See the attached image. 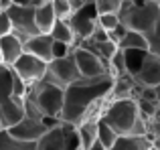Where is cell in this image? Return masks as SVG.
I'll use <instances>...</instances> for the list:
<instances>
[{"mask_svg":"<svg viewBox=\"0 0 160 150\" xmlns=\"http://www.w3.org/2000/svg\"><path fill=\"white\" fill-rule=\"evenodd\" d=\"M118 138H120V136H118V132L113 130V128L109 126L103 118H99L98 120V140H99V142H102L106 148H112L113 144H116Z\"/></svg>","mask_w":160,"mask_h":150,"instance_id":"cell-23","label":"cell"},{"mask_svg":"<svg viewBox=\"0 0 160 150\" xmlns=\"http://www.w3.org/2000/svg\"><path fill=\"white\" fill-rule=\"evenodd\" d=\"M89 150H109V148H106V146H103V144L98 140V142H95V144H93V146H91Z\"/></svg>","mask_w":160,"mask_h":150,"instance_id":"cell-34","label":"cell"},{"mask_svg":"<svg viewBox=\"0 0 160 150\" xmlns=\"http://www.w3.org/2000/svg\"><path fill=\"white\" fill-rule=\"evenodd\" d=\"M28 102L43 118H59L61 120L63 103H65V87L57 85L51 79H41V81L28 85L27 98Z\"/></svg>","mask_w":160,"mask_h":150,"instance_id":"cell-3","label":"cell"},{"mask_svg":"<svg viewBox=\"0 0 160 150\" xmlns=\"http://www.w3.org/2000/svg\"><path fill=\"white\" fill-rule=\"evenodd\" d=\"M79 77H81V73H79V69H77V63H75L73 53L67 55V57H63V59H53L51 63H49L47 79L55 81L57 85L67 87V85H71L73 81H77Z\"/></svg>","mask_w":160,"mask_h":150,"instance_id":"cell-10","label":"cell"},{"mask_svg":"<svg viewBox=\"0 0 160 150\" xmlns=\"http://www.w3.org/2000/svg\"><path fill=\"white\" fill-rule=\"evenodd\" d=\"M10 69L18 75L27 85H32V83H37V81H41V79L47 77L49 63H45L43 59L31 55V53H22Z\"/></svg>","mask_w":160,"mask_h":150,"instance_id":"cell-7","label":"cell"},{"mask_svg":"<svg viewBox=\"0 0 160 150\" xmlns=\"http://www.w3.org/2000/svg\"><path fill=\"white\" fill-rule=\"evenodd\" d=\"M73 57H75V63H77L81 77H99V75L109 73L108 63H103L95 53H91L89 49L81 47V45H77L73 49Z\"/></svg>","mask_w":160,"mask_h":150,"instance_id":"cell-11","label":"cell"},{"mask_svg":"<svg viewBox=\"0 0 160 150\" xmlns=\"http://www.w3.org/2000/svg\"><path fill=\"white\" fill-rule=\"evenodd\" d=\"M24 53V41L16 37L14 32L6 37H0V57H2V65L12 67L20 55Z\"/></svg>","mask_w":160,"mask_h":150,"instance_id":"cell-14","label":"cell"},{"mask_svg":"<svg viewBox=\"0 0 160 150\" xmlns=\"http://www.w3.org/2000/svg\"><path fill=\"white\" fill-rule=\"evenodd\" d=\"M102 118L118 132V136H148V122L142 118L134 98L108 102Z\"/></svg>","mask_w":160,"mask_h":150,"instance_id":"cell-2","label":"cell"},{"mask_svg":"<svg viewBox=\"0 0 160 150\" xmlns=\"http://www.w3.org/2000/svg\"><path fill=\"white\" fill-rule=\"evenodd\" d=\"M69 24H71V28H73L75 37H77V45L81 43V41L89 39V37L93 35L95 27H98L95 2H91V4H87V6L75 10L73 14H71V18H69Z\"/></svg>","mask_w":160,"mask_h":150,"instance_id":"cell-9","label":"cell"},{"mask_svg":"<svg viewBox=\"0 0 160 150\" xmlns=\"http://www.w3.org/2000/svg\"><path fill=\"white\" fill-rule=\"evenodd\" d=\"M120 49H140V51H150L148 47V39H146V35H142V32L138 31H130L124 35V39L120 41Z\"/></svg>","mask_w":160,"mask_h":150,"instance_id":"cell-21","label":"cell"},{"mask_svg":"<svg viewBox=\"0 0 160 150\" xmlns=\"http://www.w3.org/2000/svg\"><path fill=\"white\" fill-rule=\"evenodd\" d=\"M51 2V0H12V4H18V6H32V8H39L43 4Z\"/></svg>","mask_w":160,"mask_h":150,"instance_id":"cell-31","label":"cell"},{"mask_svg":"<svg viewBox=\"0 0 160 150\" xmlns=\"http://www.w3.org/2000/svg\"><path fill=\"white\" fill-rule=\"evenodd\" d=\"M37 150H65V126H63V122L51 128L37 142Z\"/></svg>","mask_w":160,"mask_h":150,"instance_id":"cell-15","label":"cell"},{"mask_svg":"<svg viewBox=\"0 0 160 150\" xmlns=\"http://www.w3.org/2000/svg\"><path fill=\"white\" fill-rule=\"evenodd\" d=\"M0 150H37V142L16 140L14 136L4 128V130H0Z\"/></svg>","mask_w":160,"mask_h":150,"instance_id":"cell-20","label":"cell"},{"mask_svg":"<svg viewBox=\"0 0 160 150\" xmlns=\"http://www.w3.org/2000/svg\"><path fill=\"white\" fill-rule=\"evenodd\" d=\"M51 4H53V10L59 20H69L71 14L75 12L69 0H51Z\"/></svg>","mask_w":160,"mask_h":150,"instance_id":"cell-26","label":"cell"},{"mask_svg":"<svg viewBox=\"0 0 160 150\" xmlns=\"http://www.w3.org/2000/svg\"><path fill=\"white\" fill-rule=\"evenodd\" d=\"M158 4H160V0H158Z\"/></svg>","mask_w":160,"mask_h":150,"instance_id":"cell-40","label":"cell"},{"mask_svg":"<svg viewBox=\"0 0 160 150\" xmlns=\"http://www.w3.org/2000/svg\"><path fill=\"white\" fill-rule=\"evenodd\" d=\"M120 20L130 31H138L148 37L160 20V4L158 0H148L146 4L138 6L134 2H124L120 10Z\"/></svg>","mask_w":160,"mask_h":150,"instance_id":"cell-5","label":"cell"},{"mask_svg":"<svg viewBox=\"0 0 160 150\" xmlns=\"http://www.w3.org/2000/svg\"><path fill=\"white\" fill-rule=\"evenodd\" d=\"M16 140L22 142H39L45 134L49 132L47 124L43 122V116L35 110L28 102H24V118L20 122H16L14 126L6 128Z\"/></svg>","mask_w":160,"mask_h":150,"instance_id":"cell-6","label":"cell"},{"mask_svg":"<svg viewBox=\"0 0 160 150\" xmlns=\"http://www.w3.org/2000/svg\"><path fill=\"white\" fill-rule=\"evenodd\" d=\"M0 130H4V124H2V118H0Z\"/></svg>","mask_w":160,"mask_h":150,"instance_id":"cell-37","label":"cell"},{"mask_svg":"<svg viewBox=\"0 0 160 150\" xmlns=\"http://www.w3.org/2000/svg\"><path fill=\"white\" fill-rule=\"evenodd\" d=\"M124 2H132V0H124Z\"/></svg>","mask_w":160,"mask_h":150,"instance_id":"cell-38","label":"cell"},{"mask_svg":"<svg viewBox=\"0 0 160 150\" xmlns=\"http://www.w3.org/2000/svg\"><path fill=\"white\" fill-rule=\"evenodd\" d=\"M53 37V41H59V43H67L71 47H77V37H75L73 28H71L69 20H57L53 27V31L49 32Z\"/></svg>","mask_w":160,"mask_h":150,"instance_id":"cell-19","label":"cell"},{"mask_svg":"<svg viewBox=\"0 0 160 150\" xmlns=\"http://www.w3.org/2000/svg\"><path fill=\"white\" fill-rule=\"evenodd\" d=\"M109 150H154L148 136H120Z\"/></svg>","mask_w":160,"mask_h":150,"instance_id":"cell-18","label":"cell"},{"mask_svg":"<svg viewBox=\"0 0 160 150\" xmlns=\"http://www.w3.org/2000/svg\"><path fill=\"white\" fill-rule=\"evenodd\" d=\"M14 73L10 67L0 65V118L4 128L14 126L24 118V99L14 93Z\"/></svg>","mask_w":160,"mask_h":150,"instance_id":"cell-4","label":"cell"},{"mask_svg":"<svg viewBox=\"0 0 160 150\" xmlns=\"http://www.w3.org/2000/svg\"><path fill=\"white\" fill-rule=\"evenodd\" d=\"M152 148H154V150H160V136L152 138Z\"/></svg>","mask_w":160,"mask_h":150,"instance_id":"cell-35","label":"cell"},{"mask_svg":"<svg viewBox=\"0 0 160 150\" xmlns=\"http://www.w3.org/2000/svg\"><path fill=\"white\" fill-rule=\"evenodd\" d=\"M148 47H150V53H154V55H160V20L156 22V27H154V31L150 32L148 37Z\"/></svg>","mask_w":160,"mask_h":150,"instance_id":"cell-28","label":"cell"},{"mask_svg":"<svg viewBox=\"0 0 160 150\" xmlns=\"http://www.w3.org/2000/svg\"><path fill=\"white\" fill-rule=\"evenodd\" d=\"M142 87H156L160 83V55H154V53L148 51L142 67L138 69L136 75H132Z\"/></svg>","mask_w":160,"mask_h":150,"instance_id":"cell-12","label":"cell"},{"mask_svg":"<svg viewBox=\"0 0 160 150\" xmlns=\"http://www.w3.org/2000/svg\"><path fill=\"white\" fill-rule=\"evenodd\" d=\"M73 49L75 47H71V45H67V43H59V41H55V43H53V59H63V57L71 55Z\"/></svg>","mask_w":160,"mask_h":150,"instance_id":"cell-29","label":"cell"},{"mask_svg":"<svg viewBox=\"0 0 160 150\" xmlns=\"http://www.w3.org/2000/svg\"><path fill=\"white\" fill-rule=\"evenodd\" d=\"M99 118H102V116H99ZM99 118H87L77 126V134H79L83 150H89L98 142V120Z\"/></svg>","mask_w":160,"mask_h":150,"instance_id":"cell-17","label":"cell"},{"mask_svg":"<svg viewBox=\"0 0 160 150\" xmlns=\"http://www.w3.org/2000/svg\"><path fill=\"white\" fill-rule=\"evenodd\" d=\"M124 0H95L98 14H120Z\"/></svg>","mask_w":160,"mask_h":150,"instance_id":"cell-24","label":"cell"},{"mask_svg":"<svg viewBox=\"0 0 160 150\" xmlns=\"http://www.w3.org/2000/svg\"><path fill=\"white\" fill-rule=\"evenodd\" d=\"M122 53H124V59H126V69H128L130 75H136L138 69L142 67V63H144L146 55H148V51H140V49H122Z\"/></svg>","mask_w":160,"mask_h":150,"instance_id":"cell-22","label":"cell"},{"mask_svg":"<svg viewBox=\"0 0 160 150\" xmlns=\"http://www.w3.org/2000/svg\"><path fill=\"white\" fill-rule=\"evenodd\" d=\"M6 12L12 20V32H14L16 37L27 41V39H31V37L39 35V28H37V22H35V8L32 6L12 4Z\"/></svg>","mask_w":160,"mask_h":150,"instance_id":"cell-8","label":"cell"},{"mask_svg":"<svg viewBox=\"0 0 160 150\" xmlns=\"http://www.w3.org/2000/svg\"><path fill=\"white\" fill-rule=\"evenodd\" d=\"M122 20H120V14H98V27H102L103 31L112 32L116 27H120Z\"/></svg>","mask_w":160,"mask_h":150,"instance_id":"cell-27","label":"cell"},{"mask_svg":"<svg viewBox=\"0 0 160 150\" xmlns=\"http://www.w3.org/2000/svg\"><path fill=\"white\" fill-rule=\"evenodd\" d=\"M154 91H156V99H158V103H160V83L154 87Z\"/></svg>","mask_w":160,"mask_h":150,"instance_id":"cell-36","label":"cell"},{"mask_svg":"<svg viewBox=\"0 0 160 150\" xmlns=\"http://www.w3.org/2000/svg\"><path fill=\"white\" fill-rule=\"evenodd\" d=\"M53 43L55 41H53L51 35L39 32V35L24 41V53H31V55L43 59L45 63H51L53 61Z\"/></svg>","mask_w":160,"mask_h":150,"instance_id":"cell-13","label":"cell"},{"mask_svg":"<svg viewBox=\"0 0 160 150\" xmlns=\"http://www.w3.org/2000/svg\"><path fill=\"white\" fill-rule=\"evenodd\" d=\"M69 2H71V6H73V10H79V8L87 6V4L95 2V0H69Z\"/></svg>","mask_w":160,"mask_h":150,"instance_id":"cell-32","label":"cell"},{"mask_svg":"<svg viewBox=\"0 0 160 150\" xmlns=\"http://www.w3.org/2000/svg\"><path fill=\"white\" fill-rule=\"evenodd\" d=\"M113 75L106 73L99 77H79L65 87V103L61 112V122L79 126L87 118H99L103 108L102 103L109 102L113 87Z\"/></svg>","mask_w":160,"mask_h":150,"instance_id":"cell-1","label":"cell"},{"mask_svg":"<svg viewBox=\"0 0 160 150\" xmlns=\"http://www.w3.org/2000/svg\"><path fill=\"white\" fill-rule=\"evenodd\" d=\"M12 6V0H0V10H8Z\"/></svg>","mask_w":160,"mask_h":150,"instance_id":"cell-33","label":"cell"},{"mask_svg":"<svg viewBox=\"0 0 160 150\" xmlns=\"http://www.w3.org/2000/svg\"><path fill=\"white\" fill-rule=\"evenodd\" d=\"M57 14H55L53 10V4L47 2L43 4V6L35 8V22H37V28H39V32H43V35H49V32L53 31L55 22H57Z\"/></svg>","mask_w":160,"mask_h":150,"instance_id":"cell-16","label":"cell"},{"mask_svg":"<svg viewBox=\"0 0 160 150\" xmlns=\"http://www.w3.org/2000/svg\"><path fill=\"white\" fill-rule=\"evenodd\" d=\"M12 35V20L6 10H0V37Z\"/></svg>","mask_w":160,"mask_h":150,"instance_id":"cell-30","label":"cell"},{"mask_svg":"<svg viewBox=\"0 0 160 150\" xmlns=\"http://www.w3.org/2000/svg\"><path fill=\"white\" fill-rule=\"evenodd\" d=\"M0 65H2V57H0Z\"/></svg>","mask_w":160,"mask_h":150,"instance_id":"cell-39","label":"cell"},{"mask_svg":"<svg viewBox=\"0 0 160 150\" xmlns=\"http://www.w3.org/2000/svg\"><path fill=\"white\" fill-rule=\"evenodd\" d=\"M138 108H140L142 118L148 122V120H154L160 116V103L158 102H148V99H136Z\"/></svg>","mask_w":160,"mask_h":150,"instance_id":"cell-25","label":"cell"}]
</instances>
